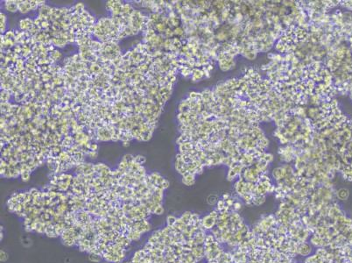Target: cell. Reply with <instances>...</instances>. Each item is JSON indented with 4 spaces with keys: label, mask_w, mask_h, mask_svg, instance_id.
<instances>
[{
    "label": "cell",
    "mask_w": 352,
    "mask_h": 263,
    "mask_svg": "<svg viewBox=\"0 0 352 263\" xmlns=\"http://www.w3.org/2000/svg\"><path fill=\"white\" fill-rule=\"evenodd\" d=\"M217 219L213 218L210 214L204 216L201 219V227L205 230H212L214 229V226L216 225Z\"/></svg>",
    "instance_id": "1"
},
{
    "label": "cell",
    "mask_w": 352,
    "mask_h": 263,
    "mask_svg": "<svg viewBox=\"0 0 352 263\" xmlns=\"http://www.w3.org/2000/svg\"><path fill=\"white\" fill-rule=\"evenodd\" d=\"M89 260L93 263H101L103 261V255L97 253H89Z\"/></svg>",
    "instance_id": "4"
},
{
    "label": "cell",
    "mask_w": 352,
    "mask_h": 263,
    "mask_svg": "<svg viewBox=\"0 0 352 263\" xmlns=\"http://www.w3.org/2000/svg\"><path fill=\"white\" fill-rule=\"evenodd\" d=\"M7 260H8V255L4 250H1L0 251V261H1V262H5Z\"/></svg>",
    "instance_id": "9"
},
{
    "label": "cell",
    "mask_w": 352,
    "mask_h": 263,
    "mask_svg": "<svg viewBox=\"0 0 352 263\" xmlns=\"http://www.w3.org/2000/svg\"><path fill=\"white\" fill-rule=\"evenodd\" d=\"M182 183L187 185V186H192L195 183V179H194V175L192 173H187L186 175L183 176L182 177Z\"/></svg>",
    "instance_id": "3"
},
{
    "label": "cell",
    "mask_w": 352,
    "mask_h": 263,
    "mask_svg": "<svg viewBox=\"0 0 352 263\" xmlns=\"http://www.w3.org/2000/svg\"><path fill=\"white\" fill-rule=\"evenodd\" d=\"M348 196H349V191H348L347 190H345V189H342V190H340L337 192V197H338L340 200H345V199H347Z\"/></svg>",
    "instance_id": "6"
},
{
    "label": "cell",
    "mask_w": 352,
    "mask_h": 263,
    "mask_svg": "<svg viewBox=\"0 0 352 263\" xmlns=\"http://www.w3.org/2000/svg\"><path fill=\"white\" fill-rule=\"evenodd\" d=\"M164 212H165V210H164V207H163V205L162 204H161V205H159L156 209H155V211H154V212H153V214H155V215H158V216H161V215H163L164 214Z\"/></svg>",
    "instance_id": "8"
},
{
    "label": "cell",
    "mask_w": 352,
    "mask_h": 263,
    "mask_svg": "<svg viewBox=\"0 0 352 263\" xmlns=\"http://www.w3.org/2000/svg\"><path fill=\"white\" fill-rule=\"evenodd\" d=\"M241 208H242V204H240V202H235V203H234V204H233V209H234L235 212L239 211Z\"/></svg>",
    "instance_id": "10"
},
{
    "label": "cell",
    "mask_w": 352,
    "mask_h": 263,
    "mask_svg": "<svg viewBox=\"0 0 352 263\" xmlns=\"http://www.w3.org/2000/svg\"><path fill=\"white\" fill-rule=\"evenodd\" d=\"M312 251V246L308 245L306 242H302L301 245L298 246L297 249V255H300L301 256H308L311 254Z\"/></svg>",
    "instance_id": "2"
},
{
    "label": "cell",
    "mask_w": 352,
    "mask_h": 263,
    "mask_svg": "<svg viewBox=\"0 0 352 263\" xmlns=\"http://www.w3.org/2000/svg\"><path fill=\"white\" fill-rule=\"evenodd\" d=\"M123 263H132V262H124Z\"/></svg>",
    "instance_id": "11"
},
{
    "label": "cell",
    "mask_w": 352,
    "mask_h": 263,
    "mask_svg": "<svg viewBox=\"0 0 352 263\" xmlns=\"http://www.w3.org/2000/svg\"><path fill=\"white\" fill-rule=\"evenodd\" d=\"M177 219L178 218H176L174 215H168L167 217V226L169 227H174L177 221Z\"/></svg>",
    "instance_id": "5"
},
{
    "label": "cell",
    "mask_w": 352,
    "mask_h": 263,
    "mask_svg": "<svg viewBox=\"0 0 352 263\" xmlns=\"http://www.w3.org/2000/svg\"><path fill=\"white\" fill-rule=\"evenodd\" d=\"M20 174L23 182H28L30 180V171H22Z\"/></svg>",
    "instance_id": "7"
},
{
    "label": "cell",
    "mask_w": 352,
    "mask_h": 263,
    "mask_svg": "<svg viewBox=\"0 0 352 263\" xmlns=\"http://www.w3.org/2000/svg\"><path fill=\"white\" fill-rule=\"evenodd\" d=\"M101 263H110V262H105V261H103V262H101Z\"/></svg>",
    "instance_id": "12"
}]
</instances>
